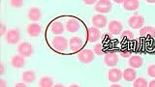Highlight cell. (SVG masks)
Instances as JSON below:
<instances>
[{
    "label": "cell",
    "mask_w": 155,
    "mask_h": 87,
    "mask_svg": "<svg viewBox=\"0 0 155 87\" xmlns=\"http://www.w3.org/2000/svg\"><path fill=\"white\" fill-rule=\"evenodd\" d=\"M26 85L25 83H18L15 84V87H26Z\"/></svg>",
    "instance_id": "obj_34"
},
{
    "label": "cell",
    "mask_w": 155,
    "mask_h": 87,
    "mask_svg": "<svg viewBox=\"0 0 155 87\" xmlns=\"http://www.w3.org/2000/svg\"><path fill=\"white\" fill-rule=\"evenodd\" d=\"M147 85V82L145 79L139 77L135 80L133 86L135 87H146Z\"/></svg>",
    "instance_id": "obj_24"
},
{
    "label": "cell",
    "mask_w": 155,
    "mask_h": 87,
    "mask_svg": "<svg viewBox=\"0 0 155 87\" xmlns=\"http://www.w3.org/2000/svg\"><path fill=\"white\" fill-rule=\"evenodd\" d=\"M120 54L121 56L124 58L129 57L131 54L130 51L124 49L120 51Z\"/></svg>",
    "instance_id": "obj_29"
},
{
    "label": "cell",
    "mask_w": 155,
    "mask_h": 87,
    "mask_svg": "<svg viewBox=\"0 0 155 87\" xmlns=\"http://www.w3.org/2000/svg\"><path fill=\"white\" fill-rule=\"evenodd\" d=\"M82 46V42L79 37H74L71 38L69 41V46L71 50L74 52L79 51Z\"/></svg>",
    "instance_id": "obj_11"
},
{
    "label": "cell",
    "mask_w": 155,
    "mask_h": 87,
    "mask_svg": "<svg viewBox=\"0 0 155 87\" xmlns=\"http://www.w3.org/2000/svg\"><path fill=\"white\" fill-rule=\"evenodd\" d=\"M138 0H125L124 2V7L126 10L134 11L137 10L139 6Z\"/></svg>",
    "instance_id": "obj_17"
},
{
    "label": "cell",
    "mask_w": 155,
    "mask_h": 87,
    "mask_svg": "<svg viewBox=\"0 0 155 87\" xmlns=\"http://www.w3.org/2000/svg\"><path fill=\"white\" fill-rule=\"evenodd\" d=\"M121 36L122 39H124L128 40H131L134 38L133 34L129 30L124 31L122 33Z\"/></svg>",
    "instance_id": "obj_25"
},
{
    "label": "cell",
    "mask_w": 155,
    "mask_h": 87,
    "mask_svg": "<svg viewBox=\"0 0 155 87\" xmlns=\"http://www.w3.org/2000/svg\"><path fill=\"white\" fill-rule=\"evenodd\" d=\"M6 83L5 80L2 79H1L0 80V87H4L6 86Z\"/></svg>",
    "instance_id": "obj_33"
},
{
    "label": "cell",
    "mask_w": 155,
    "mask_h": 87,
    "mask_svg": "<svg viewBox=\"0 0 155 87\" xmlns=\"http://www.w3.org/2000/svg\"><path fill=\"white\" fill-rule=\"evenodd\" d=\"M122 73L121 70L117 68L110 69L108 72V78L109 80L112 82H116L121 78Z\"/></svg>",
    "instance_id": "obj_10"
},
{
    "label": "cell",
    "mask_w": 155,
    "mask_h": 87,
    "mask_svg": "<svg viewBox=\"0 0 155 87\" xmlns=\"http://www.w3.org/2000/svg\"><path fill=\"white\" fill-rule=\"evenodd\" d=\"M148 3H152L155 2V0H146Z\"/></svg>",
    "instance_id": "obj_37"
},
{
    "label": "cell",
    "mask_w": 155,
    "mask_h": 87,
    "mask_svg": "<svg viewBox=\"0 0 155 87\" xmlns=\"http://www.w3.org/2000/svg\"><path fill=\"white\" fill-rule=\"evenodd\" d=\"M144 19L140 15H135L130 18L128 21L129 26L134 29L140 28L143 25Z\"/></svg>",
    "instance_id": "obj_5"
},
{
    "label": "cell",
    "mask_w": 155,
    "mask_h": 87,
    "mask_svg": "<svg viewBox=\"0 0 155 87\" xmlns=\"http://www.w3.org/2000/svg\"><path fill=\"white\" fill-rule=\"evenodd\" d=\"M129 65L132 67L138 68L143 64V60L141 57L138 56H134L131 57L128 61Z\"/></svg>",
    "instance_id": "obj_20"
},
{
    "label": "cell",
    "mask_w": 155,
    "mask_h": 87,
    "mask_svg": "<svg viewBox=\"0 0 155 87\" xmlns=\"http://www.w3.org/2000/svg\"><path fill=\"white\" fill-rule=\"evenodd\" d=\"M0 27V34L1 35L4 34L5 31V26L3 25H2L1 24Z\"/></svg>",
    "instance_id": "obj_32"
},
{
    "label": "cell",
    "mask_w": 155,
    "mask_h": 87,
    "mask_svg": "<svg viewBox=\"0 0 155 87\" xmlns=\"http://www.w3.org/2000/svg\"><path fill=\"white\" fill-rule=\"evenodd\" d=\"M92 22L96 27L102 28L106 25L107 19L105 16L101 14H97L93 17Z\"/></svg>",
    "instance_id": "obj_8"
},
{
    "label": "cell",
    "mask_w": 155,
    "mask_h": 87,
    "mask_svg": "<svg viewBox=\"0 0 155 87\" xmlns=\"http://www.w3.org/2000/svg\"><path fill=\"white\" fill-rule=\"evenodd\" d=\"M136 72L132 69L128 68L124 70L123 73V77L127 81L130 82L133 81L136 78Z\"/></svg>",
    "instance_id": "obj_21"
},
{
    "label": "cell",
    "mask_w": 155,
    "mask_h": 87,
    "mask_svg": "<svg viewBox=\"0 0 155 87\" xmlns=\"http://www.w3.org/2000/svg\"><path fill=\"white\" fill-rule=\"evenodd\" d=\"M147 73L150 76L155 77V64L151 65L148 67Z\"/></svg>",
    "instance_id": "obj_28"
},
{
    "label": "cell",
    "mask_w": 155,
    "mask_h": 87,
    "mask_svg": "<svg viewBox=\"0 0 155 87\" xmlns=\"http://www.w3.org/2000/svg\"><path fill=\"white\" fill-rule=\"evenodd\" d=\"M20 39V34L19 31L16 29L9 30L6 35V40L7 43L14 45L18 42Z\"/></svg>",
    "instance_id": "obj_3"
},
{
    "label": "cell",
    "mask_w": 155,
    "mask_h": 87,
    "mask_svg": "<svg viewBox=\"0 0 155 87\" xmlns=\"http://www.w3.org/2000/svg\"><path fill=\"white\" fill-rule=\"evenodd\" d=\"M52 45L56 50L62 52L67 48L68 43L66 39L62 36H57L54 37L52 41Z\"/></svg>",
    "instance_id": "obj_1"
},
{
    "label": "cell",
    "mask_w": 155,
    "mask_h": 87,
    "mask_svg": "<svg viewBox=\"0 0 155 87\" xmlns=\"http://www.w3.org/2000/svg\"><path fill=\"white\" fill-rule=\"evenodd\" d=\"M113 1L117 3H124L125 0H113Z\"/></svg>",
    "instance_id": "obj_36"
},
{
    "label": "cell",
    "mask_w": 155,
    "mask_h": 87,
    "mask_svg": "<svg viewBox=\"0 0 155 87\" xmlns=\"http://www.w3.org/2000/svg\"><path fill=\"white\" fill-rule=\"evenodd\" d=\"M108 28L109 32L111 34L117 35L121 32L123 27L120 21L113 20L109 22Z\"/></svg>",
    "instance_id": "obj_9"
},
{
    "label": "cell",
    "mask_w": 155,
    "mask_h": 87,
    "mask_svg": "<svg viewBox=\"0 0 155 87\" xmlns=\"http://www.w3.org/2000/svg\"><path fill=\"white\" fill-rule=\"evenodd\" d=\"M39 85L41 87H51L53 85V81L50 77L45 76L40 79Z\"/></svg>",
    "instance_id": "obj_23"
},
{
    "label": "cell",
    "mask_w": 155,
    "mask_h": 87,
    "mask_svg": "<svg viewBox=\"0 0 155 87\" xmlns=\"http://www.w3.org/2000/svg\"><path fill=\"white\" fill-rule=\"evenodd\" d=\"M94 50L97 55H101L104 54L102 45L101 44L98 43L95 45L94 47Z\"/></svg>",
    "instance_id": "obj_26"
},
{
    "label": "cell",
    "mask_w": 155,
    "mask_h": 87,
    "mask_svg": "<svg viewBox=\"0 0 155 87\" xmlns=\"http://www.w3.org/2000/svg\"><path fill=\"white\" fill-rule=\"evenodd\" d=\"M118 60L117 54L113 52L107 53L104 57V61L105 64L108 66H115Z\"/></svg>",
    "instance_id": "obj_12"
},
{
    "label": "cell",
    "mask_w": 155,
    "mask_h": 87,
    "mask_svg": "<svg viewBox=\"0 0 155 87\" xmlns=\"http://www.w3.org/2000/svg\"><path fill=\"white\" fill-rule=\"evenodd\" d=\"M94 58L93 53L90 50H84L80 52L78 55L79 61L84 63H87L91 62Z\"/></svg>",
    "instance_id": "obj_6"
},
{
    "label": "cell",
    "mask_w": 155,
    "mask_h": 87,
    "mask_svg": "<svg viewBox=\"0 0 155 87\" xmlns=\"http://www.w3.org/2000/svg\"><path fill=\"white\" fill-rule=\"evenodd\" d=\"M36 78L35 72L32 70H27L24 71L22 74V79L25 83H30L33 82Z\"/></svg>",
    "instance_id": "obj_16"
},
{
    "label": "cell",
    "mask_w": 155,
    "mask_h": 87,
    "mask_svg": "<svg viewBox=\"0 0 155 87\" xmlns=\"http://www.w3.org/2000/svg\"><path fill=\"white\" fill-rule=\"evenodd\" d=\"M10 3L13 7L20 8L23 5V0H10Z\"/></svg>",
    "instance_id": "obj_27"
},
{
    "label": "cell",
    "mask_w": 155,
    "mask_h": 87,
    "mask_svg": "<svg viewBox=\"0 0 155 87\" xmlns=\"http://www.w3.org/2000/svg\"><path fill=\"white\" fill-rule=\"evenodd\" d=\"M28 15L29 19L34 21H38L41 17V14L40 10L35 7H32L29 9Z\"/></svg>",
    "instance_id": "obj_15"
},
{
    "label": "cell",
    "mask_w": 155,
    "mask_h": 87,
    "mask_svg": "<svg viewBox=\"0 0 155 87\" xmlns=\"http://www.w3.org/2000/svg\"><path fill=\"white\" fill-rule=\"evenodd\" d=\"M66 27L68 31L71 33H74L78 30L79 24L76 20L71 19L66 22Z\"/></svg>",
    "instance_id": "obj_19"
},
{
    "label": "cell",
    "mask_w": 155,
    "mask_h": 87,
    "mask_svg": "<svg viewBox=\"0 0 155 87\" xmlns=\"http://www.w3.org/2000/svg\"><path fill=\"white\" fill-rule=\"evenodd\" d=\"M84 3L88 5H92L95 3L97 0H82Z\"/></svg>",
    "instance_id": "obj_31"
},
{
    "label": "cell",
    "mask_w": 155,
    "mask_h": 87,
    "mask_svg": "<svg viewBox=\"0 0 155 87\" xmlns=\"http://www.w3.org/2000/svg\"><path fill=\"white\" fill-rule=\"evenodd\" d=\"M112 8V4L109 0H99L96 3L94 9L97 11L102 13L109 12Z\"/></svg>",
    "instance_id": "obj_2"
},
{
    "label": "cell",
    "mask_w": 155,
    "mask_h": 87,
    "mask_svg": "<svg viewBox=\"0 0 155 87\" xmlns=\"http://www.w3.org/2000/svg\"><path fill=\"white\" fill-rule=\"evenodd\" d=\"M140 34L145 37L153 38L155 37V29L151 26L144 27L140 29Z\"/></svg>",
    "instance_id": "obj_18"
},
{
    "label": "cell",
    "mask_w": 155,
    "mask_h": 87,
    "mask_svg": "<svg viewBox=\"0 0 155 87\" xmlns=\"http://www.w3.org/2000/svg\"><path fill=\"white\" fill-rule=\"evenodd\" d=\"M150 87H155V80L151 81L149 83Z\"/></svg>",
    "instance_id": "obj_35"
},
{
    "label": "cell",
    "mask_w": 155,
    "mask_h": 87,
    "mask_svg": "<svg viewBox=\"0 0 155 87\" xmlns=\"http://www.w3.org/2000/svg\"><path fill=\"white\" fill-rule=\"evenodd\" d=\"M27 32L31 36L35 37L38 36L41 31L40 26L36 23H32L29 24L27 27Z\"/></svg>",
    "instance_id": "obj_13"
},
{
    "label": "cell",
    "mask_w": 155,
    "mask_h": 87,
    "mask_svg": "<svg viewBox=\"0 0 155 87\" xmlns=\"http://www.w3.org/2000/svg\"><path fill=\"white\" fill-rule=\"evenodd\" d=\"M24 57L21 55H17L14 56L11 60L12 66L16 68H20L24 66L25 61Z\"/></svg>",
    "instance_id": "obj_14"
},
{
    "label": "cell",
    "mask_w": 155,
    "mask_h": 87,
    "mask_svg": "<svg viewBox=\"0 0 155 87\" xmlns=\"http://www.w3.org/2000/svg\"><path fill=\"white\" fill-rule=\"evenodd\" d=\"M100 36V31L96 27H90L87 30L86 38L89 42H94L97 41Z\"/></svg>",
    "instance_id": "obj_7"
},
{
    "label": "cell",
    "mask_w": 155,
    "mask_h": 87,
    "mask_svg": "<svg viewBox=\"0 0 155 87\" xmlns=\"http://www.w3.org/2000/svg\"><path fill=\"white\" fill-rule=\"evenodd\" d=\"M19 54L24 57H28L32 54L33 49L31 44L27 42L21 43L18 47Z\"/></svg>",
    "instance_id": "obj_4"
},
{
    "label": "cell",
    "mask_w": 155,
    "mask_h": 87,
    "mask_svg": "<svg viewBox=\"0 0 155 87\" xmlns=\"http://www.w3.org/2000/svg\"><path fill=\"white\" fill-rule=\"evenodd\" d=\"M142 41L140 38L136 40V44H135L134 46L136 50L139 51L142 48L143 45Z\"/></svg>",
    "instance_id": "obj_30"
},
{
    "label": "cell",
    "mask_w": 155,
    "mask_h": 87,
    "mask_svg": "<svg viewBox=\"0 0 155 87\" xmlns=\"http://www.w3.org/2000/svg\"><path fill=\"white\" fill-rule=\"evenodd\" d=\"M64 30L63 24L60 21H54L51 25V30L53 33L54 34H61L64 32Z\"/></svg>",
    "instance_id": "obj_22"
}]
</instances>
